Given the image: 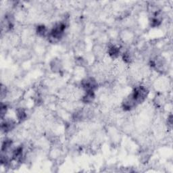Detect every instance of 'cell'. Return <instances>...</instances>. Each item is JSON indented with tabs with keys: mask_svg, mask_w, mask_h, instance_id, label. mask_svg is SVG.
Segmentation results:
<instances>
[{
	"mask_svg": "<svg viewBox=\"0 0 173 173\" xmlns=\"http://www.w3.org/2000/svg\"><path fill=\"white\" fill-rule=\"evenodd\" d=\"M148 91L145 87L143 86H139L136 87L134 89L131 95L132 97V98L135 99V101H136V103L138 104L145 100L147 96H148Z\"/></svg>",
	"mask_w": 173,
	"mask_h": 173,
	"instance_id": "1",
	"label": "cell"
},
{
	"mask_svg": "<svg viewBox=\"0 0 173 173\" xmlns=\"http://www.w3.org/2000/svg\"><path fill=\"white\" fill-rule=\"evenodd\" d=\"M82 87L86 91H94L98 87V83L96 80L93 78H87V79L83 80L81 83Z\"/></svg>",
	"mask_w": 173,
	"mask_h": 173,
	"instance_id": "2",
	"label": "cell"
},
{
	"mask_svg": "<svg viewBox=\"0 0 173 173\" xmlns=\"http://www.w3.org/2000/svg\"><path fill=\"white\" fill-rule=\"evenodd\" d=\"M95 99V93L93 91H86L85 96L83 97L82 101L85 104L91 103Z\"/></svg>",
	"mask_w": 173,
	"mask_h": 173,
	"instance_id": "3",
	"label": "cell"
},
{
	"mask_svg": "<svg viewBox=\"0 0 173 173\" xmlns=\"http://www.w3.org/2000/svg\"><path fill=\"white\" fill-rule=\"evenodd\" d=\"M14 125H15V122L12 120H6L2 123L1 129L5 132H8L13 129Z\"/></svg>",
	"mask_w": 173,
	"mask_h": 173,
	"instance_id": "4",
	"label": "cell"
},
{
	"mask_svg": "<svg viewBox=\"0 0 173 173\" xmlns=\"http://www.w3.org/2000/svg\"><path fill=\"white\" fill-rule=\"evenodd\" d=\"M120 53L119 48L115 46H112L109 47L108 49V54L112 58H117L118 56Z\"/></svg>",
	"mask_w": 173,
	"mask_h": 173,
	"instance_id": "5",
	"label": "cell"
},
{
	"mask_svg": "<svg viewBox=\"0 0 173 173\" xmlns=\"http://www.w3.org/2000/svg\"><path fill=\"white\" fill-rule=\"evenodd\" d=\"M17 114V117L20 121H22V120H25L26 117H27L25 111L23 109H18L17 114Z\"/></svg>",
	"mask_w": 173,
	"mask_h": 173,
	"instance_id": "6",
	"label": "cell"
},
{
	"mask_svg": "<svg viewBox=\"0 0 173 173\" xmlns=\"http://www.w3.org/2000/svg\"><path fill=\"white\" fill-rule=\"evenodd\" d=\"M37 33L38 35H40V36H44V35H46L47 33V28L43 25L39 26L37 28Z\"/></svg>",
	"mask_w": 173,
	"mask_h": 173,
	"instance_id": "7",
	"label": "cell"
},
{
	"mask_svg": "<svg viewBox=\"0 0 173 173\" xmlns=\"http://www.w3.org/2000/svg\"><path fill=\"white\" fill-rule=\"evenodd\" d=\"M51 67L53 71H59L60 70V64L58 60H54L51 64Z\"/></svg>",
	"mask_w": 173,
	"mask_h": 173,
	"instance_id": "8",
	"label": "cell"
},
{
	"mask_svg": "<svg viewBox=\"0 0 173 173\" xmlns=\"http://www.w3.org/2000/svg\"><path fill=\"white\" fill-rule=\"evenodd\" d=\"M6 111H7V106L6 105H3V104H1V115L2 118H4V115H6Z\"/></svg>",
	"mask_w": 173,
	"mask_h": 173,
	"instance_id": "9",
	"label": "cell"
}]
</instances>
